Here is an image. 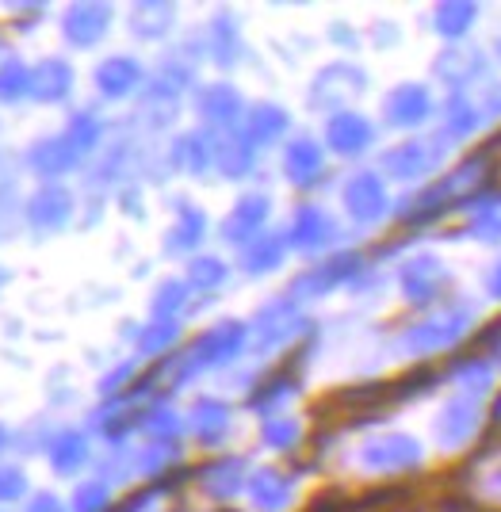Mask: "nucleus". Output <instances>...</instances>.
<instances>
[{"instance_id":"9d476101","label":"nucleus","mask_w":501,"mask_h":512,"mask_svg":"<svg viewBox=\"0 0 501 512\" xmlns=\"http://www.w3.org/2000/svg\"><path fill=\"white\" fill-rule=\"evenodd\" d=\"M368 92V69L356 62H333L326 69H318L314 85L306 92V104L314 111H326V115H337V111H352V104Z\"/></svg>"},{"instance_id":"a211bd4d","label":"nucleus","mask_w":501,"mask_h":512,"mask_svg":"<svg viewBox=\"0 0 501 512\" xmlns=\"http://www.w3.org/2000/svg\"><path fill=\"white\" fill-rule=\"evenodd\" d=\"M253 333L261 348H280V344L295 341L299 333H306V318L299 314L295 299H272L261 306V314L253 321Z\"/></svg>"},{"instance_id":"e433bc0d","label":"nucleus","mask_w":501,"mask_h":512,"mask_svg":"<svg viewBox=\"0 0 501 512\" xmlns=\"http://www.w3.org/2000/svg\"><path fill=\"white\" fill-rule=\"evenodd\" d=\"M475 100H479L482 115H486V123H490V130L498 134L501 130V73H494L486 85L475 92Z\"/></svg>"},{"instance_id":"f257e3e1","label":"nucleus","mask_w":501,"mask_h":512,"mask_svg":"<svg viewBox=\"0 0 501 512\" xmlns=\"http://www.w3.org/2000/svg\"><path fill=\"white\" fill-rule=\"evenodd\" d=\"M498 172H501V161H498V150L490 142L459 153L433 184L402 195L394 218L406 230H429V226L444 222V218H463V211L471 203H479L482 195L498 188Z\"/></svg>"},{"instance_id":"6ab92c4d","label":"nucleus","mask_w":501,"mask_h":512,"mask_svg":"<svg viewBox=\"0 0 501 512\" xmlns=\"http://www.w3.org/2000/svg\"><path fill=\"white\" fill-rule=\"evenodd\" d=\"M471 245H486V249H498L501 253V188L486 192L479 203H471L463 218H459V234Z\"/></svg>"},{"instance_id":"f704fd0d","label":"nucleus","mask_w":501,"mask_h":512,"mask_svg":"<svg viewBox=\"0 0 501 512\" xmlns=\"http://www.w3.org/2000/svg\"><path fill=\"white\" fill-rule=\"evenodd\" d=\"M184 306H188V279H184V283H180V279H165V283L157 287L153 314H157V318H176Z\"/></svg>"},{"instance_id":"4c0bfd02","label":"nucleus","mask_w":501,"mask_h":512,"mask_svg":"<svg viewBox=\"0 0 501 512\" xmlns=\"http://www.w3.org/2000/svg\"><path fill=\"white\" fill-rule=\"evenodd\" d=\"M479 291H482V302L501 306V253H494V260L479 272Z\"/></svg>"},{"instance_id":"4468645a","label":"nucleus","mask_w":501,"mask_h":512,"mask_svg":"<svg viewBox=\"0 0 501 512\" xmlns=\"http://www.w3.org/2000/svg\"><path fill=\"white\" fill-rule=\"evenodd\" d=\"M482 16H486V8H482L479 0H440L433 4L429 12H425V27L433 31L440 43H471V35L479 31Z\"/></svg>"},{"instance_id":"2f4dec72","label":"nucleus","mask_w":501,"mask_h":512,"mask_svg":"<svg viewBox=\"0 0 501 512\" xmlns=\"http://www.w3.org/2000/svg\"><path fill=\"white\" fill-rule=\"evenodd\" d=\"M173 16L176 12L169 4H138L131 27L138 39H165L173 31Z\"/></svg>"},{"instance_id":"b1692460","label":"nucleus","mask_w":501,"mask_h":512,"mask_svg":"<svg viewBox=\"0 0 501 512\" xmlns=\"http://www.w3.org/2000/svg\"><path fill=\"white\" fill-rule=\"evenodd\" d=\"M287 130H291V115H287L280 104H257L249 115H245V138L261 150V146H276L280 138H284Z\"/></svg>"},{"instance_id":"a19ab883","label":"nucleus","mask_w":501,"mask_h":512,"mask_svg":"<svg viewBox=\"0 0 501 512\" xmlns=\"http://www.w3.org/2000/svg\"><path fill=\"white\" fill-rule=\"evenodd\" d=\"M329 43L345 46V50H356V46H360V31L349 27V23H329Z\"/></svg>"},{"instance_id":"7ed1b4c3","label":"nucleus","mask_w":501,"mask_h":512,"mask_svg":"<svg viewBox=\"0 0 501 512\" xmlns=\"http://www.w3.org/2000/svg\"><path fill=\"white\" fill-rule=\"evenodd\" d=\"M394 295L406 310H433L440 302H448L452 295H459V276H456V264L448 260L444 253L436 249H410L394 260Z\"/></svg>"},{"instance_id":"c03bdc74","label":"nucleus","mask_w":501,"mask_h":512,"mask_svg":"<svg viewBox=\"0 0 501 512\" xmlns=\"http://www.w3.org/2000/svg\"><path fill=\"white\" fill-rule=\"evenodd\" d=\"M490 146H494V150L501 153V130H498V134H494V142H490Z\"/></svg>"},{"instance_id":"412c9836","label":"nucleus","mask_w":501,"mask_h":512,"mask_svg":"<svg viewBox=\"0 0 501 512\" xmlns=\"http://www.w3.org/2000/svg\"><path fill=\"white\" fill-rule=\"evenodd\" d=\"M284 176L295 184V188H314V184H322V176H326V150L314 142V138H291L284 150Z\"/></svg>"},{"instance_id":"1a4fd4ad","label":"nucleus","mask_w":501,"mask_h":512,"mask_svg":"<svg viewBox=\"0 0 501 512\" xmlns=\"http://www.w3.org/2000/svg\"><path fill=\"white\" fill-rule=\"evenodd\" d=\"M341 207L360 230H375L383 222H391L398 211V199L391 192V180L379 169H356L341 184Z\"/></svg>"},{"instance_id":"39448f33","label":"nucleus","mask_w":501,"mask_h":512,"mask_svg":"<svg viewBox=\"0 0 501 512\" xmlns=\"http://www.w3.org/2000/svg\"><path fill=\"white\" fill-rule=\"evenodd\" d=\"M456 161V146H448L440 134H410L402 142H391L387 150L379 153V172L391 180V184H402V188H425L433 184L440 172Z\"/></svg>"},{"instance_id":"f3484780","label":"nucleus","mask_w":501,"mask_h":512,"mask_svg":"<svg viewBox=\"0 0 501 512\" xmlns=\"http://www.w3.org/2000/svg\"><path fill=\"white\" fill-rule=\"evenodd\" d=\"M467 482L463 493L479 505L482 512H501V448H486L482 444L471 459H467Z\"/></svg>"},{"instance_id":"5701e85b","label":"nucleus","mask_w":501,"mask_h":512,"mask_svg":"<svg viewBox=\"0 0 501 512\" xmlns=\"http://www.w3.org/2000/svg\"><path fill=\"white\" fill-rule=\"evenodd\" d=\"M249 501L257 512H287L295 501V482L287 478L284 470L264 467L249 478Z\"/></svg>"},{"instance_id":"bb28decb","label":"nucleus","mask_w":501,"mask_h":512,"mask_svg":"<svg viewBox=\"0 0 501 512\" xmlns=\"http://www.w3.org/2000/svg\"><path fill=\"white\" fill-rule=\"evenodd\" d=\"M230 417H234L230 406H222L218 398H199L196 406H192V428H196V436L207 448H218L226 440V432L234 425Z\"/></svg>"},{"instance_id":"393cba45","label":"nucleus","mask_w":501,"mask_h":512,"mask_svg":"<svg viewBox=\"0 0 501 512\" xmlns=\"http://www.w3.org/2000/svg\"><path fill=\"white\" fill-rule=\"evenodd\" d=\"M138 81H142V65L134 62V58H108V62L96 65V88H100L104 100L131 96Z\"/></svg>"},{"instance_id":"79ce46f5","label":"nucleus","mask_w":501,"mask_h":512,"mask_svg":"<svg viewBox=\"0 0 501 512\" xmlns=\"http://www.w3.org/2000/svg\"><path fill=\"white\" fill-rule=\"evenodd\" d=\"M490 432H501V386L498 394L490 398Z\"/></svg>"},{"instance_id":"72a5a7b5","label":"nucleus","mask_w":501,"mask_h":512,"mask_svg":"<svg viewBox=\"0 0 501 512\" xmlns=\"http://www.w3.org/2000/svg\"><path fill=\"white\" fill-rule=\"evenodd\" d=\"M261 436L272 451H295L303 440V425L295 417H264Z\"/></svg>"},{"instance_id":"dca6fc26","label":"nucleus","mask_w":501,"mask_h":512,"mask_svg":"<svg viewBox=\"0 0 501 512\" xmlns=\"http://www.w3.org/2000/svg\"><path fill=\"white\" fill-rule=\"evenodd\" d=\"M337 234H341V226H337V218L326 207L303 203V207H295V214H291L287 245L299 249V253H326L329 245L337 241Z\"/></svg>"},{"instance_id":"2eb2a0df","label":"nucleus","mask_w":501,"mask_h":512,"mask_svg":"<svg viewBox=\"0 0 501 512\" xmlns=\"http://www.w3.org/2000/svg\"><path fill=\"white\" fill-rule=\"evenodd\" d=\"M356 272H364V256H356V253L329 256L322 264H310L303 276L291 283V295H295V299H322V295H333L337 287L352 283Z\"/></svg>"},{"instance_id":"4be33fe9","label":"nucleus","mask_w":501,"mask_h":512,"mask_svg":"<svg viewBox=\"0 0 501 512\" xmlns=\"http://www.w3.org/2000/svg\"><path fill=\"white\" fill-rule=\"evenodd\" d=\"M241 92L234 85H226V81H215V85L199 88L196 96V111L203 123H211V127H230V123H238L241 119Z\"/></svg>"},{"instance_id":"c756f323","label":"nucleus","mask_w":501,"mask_h":512,"mask_svg":"<svg viewBox=\"0 0 501 512\" xmlns=\"http://www.w3.org/2000/svg\"><path fill=\"white\" fill-rule=\"evenodd\" d=\"M249 482H245V459H222L215 467L203 470V490L218 497V501H230V497H238Z\"/></svg>"},{"instance_id":"473e14b6","label":"nucleus","mask_w":501,"mask_h":512,"mask_svg":"<svg viewBox=\"0 0 501 512\" xmlns=\"http://www.w3.org/2000/svg\"><path fill=\"white\" fill-rule=\"evenodd\" d=\"M230 276V268H226V260H218V256H192L188 260V287H199V291H215L222 287Z\"/></svg>"},{"instance_id":"37998d69","label":"nucleus","mask_w":501,"mask_h":512,"mask_svg":"<svg viewBox=\"0 0 501 512\" xmlns=\"http://www.w3.org/2000/svg\"><path fill=\"white\" fill-rule=\"evenodd\" d=\"M486 50H490V62H494V69H501V31L490 39V46H486Z\"/></svg>"},{"instance_id":"f8f14e48","label":"nucleus","mask_w":501,"mask_h":512,"mask_svg":"<svg viewBox=\"0 0 501 512\" xmlns=\"http://www.w3.org/2000/svg\"><path fill=\"white\" fill-rule=\"evenodd\" d=\"M436 134H440L448 146H456V150L479 142L482 134H490V123H486V115H482L475 92H456V96H444V100H440Z\"/></svg>"},{"instance_id":"423d86ee","label":"nucleus","mask_w":501,"mask_h":512,"mask_svg":"<svg viewBox=\"0 0 501 512\" xmlns=\"http://www.w3.org/2000/svg\"><path fill=\"white\" fill-rule=\"evenodd\" d=\"M356 467L368 478H391V482L414 478L429 467V444L417 432H406V428H379V432L360 440Z\"/></svg>"},{"instance_id":"c9c22d12","label":"nucleus","mask_w":501,"mask_h":512,"mask_svg":"<svg viewBox=\"0 0 501 512\" xmlns=\"http://www.w3.org/2000/svg\"><path fill=\"white\" fill-rule=\"evenodd\" d=\"M176 337H180V321H176V318H157L153 325H146V329H142V352L157 356V352L173 348Z\"/></svg>"},{"instance_id":"9b49d317","label":"nucleus","mask_w":501,"mask_h":512,"mask_svg":"<svg viewBox=\"0 0 501 512\" xmlns=\"http://www.w3.org/2000/svg\"><path fill=\"white\" fill-rule=\"evenodd\" d=\"M498 367L482 356L479 348H467L452 360L440 363V386L448 394H459V398H471V402H490L498 394Z\"/></svg>"},{"instance_id":"c85d7f7f","label":"nucleus","mask_w":501,"mask_h":512,"mask_svg":"<svg viewBox=\"0 0 501 512\" xmlns=\"http://www.w3.org/2000/svg\"><path fill=\"white\" fill-rule=\"evenodd\" d=\"M203 234H207V214L199 211V207H188V199H184L180 218H176L169 237H165V249L169 253H192V249H199Z\"/></svg>"},{"instance_id":"7c9ffc66","label":"nucleus","mask_w":501,"mask_h":512,"mask_svg":"<svg viewBox=\"0 0 501 512\" xmlns=\"http://www.w3.org/2000/svg\"><path fill=\"white\" fill-rule=\"evenodd\" d=\"M207 54H211L218 65H234L241 58L238 23L230 20V16H215V20H211V27H207Z\"/></svg>"},{"instance_id":"0eeeda50","label":"nucleus","mask_w":501,"mask_h":512,"mask_svg":"<svg viewBox=\"0 0 501 512\" xmlns=\"http://www.w3.org/2000/svg\"><path fill=\"white\" fill-rule=\"evenodd\" d=\"M433 81L444 88V96H456V92H479L498 69L490 62V50L482 43H448L433 54L429 65Z\"/></svg>"},{"instance_id":"aec40b11","label":"nucleus","mask_w":501,"mask_h":512,"mask_svg":"<svg viewBox=\"0 0 501 512\" xmlns=\"http://www.w3.org/2000/svg\"><path fill=\"white\" fill-rule=\"evenodd\" d=\"M268 214H272V199L264 192H249L241 195L238 203H234V211L226 214V222H222V237L230 241V245H249V241H257L264 234V222H268Z\"/></svg>"},{"instance_id":"ea45409f","label":"nucleus","mask_w":501,"mask_h":512,"mask_svg":"<svg viewBox=\"0 0 501 512\" xmlns=\"http://www.w3.org/2000/svg\"><path fill=\"white\" fill-rule=\"evenodd\" d=\"M104 509H108V486H100V482L81 486V493H77V512H104Z\"/></svg>"},{"instance_id":"f03ea898","label":"nucleus","mask_w":501,"mask_h":512,"mask_svg":"<svg viewBox=\"0 0 501 512\" xmlns=\"http://www.w3.org/2000/svg\"><path fill=\"white\" fill-rule=\"evenodd\" d=\"M482 295L459 291L448 302H440L433 310H421L414 318H406L391 333V352L398 360L425 367V363H444L467 352L482 329Z\"/></svg>"},{"instance_id":"cd10ccee","label":"nucleus","mask_w":501,"mask_h":512,"mask_svg":"<svg viewBox=\"0 0 501 512\" xmlns=\"http://www.w3.org/2000/svg\"><path fill=\"white\" fill-rule=\"evenodd\" d=\"M111 27V12L108 8H100V4H85V8H73L66 20V35L73 43L81 46H92L100 43L104 35H108Z\"/></svg>"},{"instance_id":"20e7f679","label":"nucleus","mask_w":501,"mask_h":512,"mask_svg":"<svg viewBox=\"0 0 501 512\" xmlns=\"http://www.w3.org/2000/svg\"><path fill=\"white\" fill-rule=\"evenodd\" d=\"M490 432V406L448 394L429 417V448L444 459H471Z\"/></svg>"},{"instance_id":"58836bf2","label":"nucleus","mask_w":501,"mask_h":512,"mask_svg":"<svg viewBox=\"0 0 501 512\" xmlns=\"http://www.w3.org/2000/svg\"><path fill=\"white\" fill-rule=\"evenodd\" d=\"M368 39H371L375 50H383V54H387V50H394V46L402 43V27H398L394 20H375L368 27Z\"/></svg>"},{"instance_id":"a878e982","label":"nucleus","mask_w":501,"mask_h":512,"mask_svg":"<svg viewBox=\"0 0 501 512\" xmlns=\"http://www.w3.org/2000/svg\"><path fill=\"white\" fill-rule=\"evenodd\" d=\"M284 256H287V237L261 234L257 241H249L241 249V272L245 276H268V272H276L284 264Z\"/></svg>"},{"instance_id":"ddd939ff","label":"nucleus","mask_w":501,"mask_h":512,"mask_svg":"<svg viewBox=\"0 0 501 512\" xmlns=\"http://www.w3.org/2000/svg\"><path fill=\"white\" fill-rule=\"evenodd\" d=\"M379 142V127L371 123L364 111H337L326 119V150L333 157H345V161H356V157H368Z\"/></svg>"},{"instance_id":"6e6552de","label":"nucleus","mask_w":501,"mask_h":512,"mask_svg":"<svg viewBox=\"0 0 501 512\" xmlns=\"http://www.w3.org/2000/svg\"><path fill=\"white\" fill-rule=\"evenodd\" d=\"M440 92H436L433 81H398L383 92V123L391 130H402L406 138L410 134H421L425 127H436L440 119Z\"/></svg>"}]
</instances>
